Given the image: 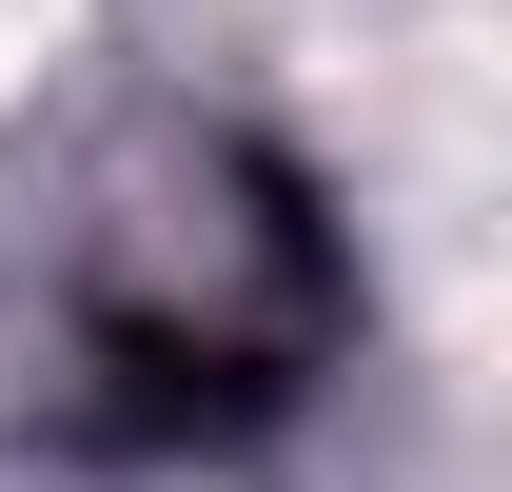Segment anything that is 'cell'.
<instances>
[{"label": "cell", "mask_w": 512, "mask_h": 492, "mask_svg": "<svg viewBox=\"0 0 512 492\" xmlns=\"http://www.w3.org/2000/svg\"><path fill=\"white\" fill-rule=\"evenodd\" d=\"M79 355L138 374L119 433H197V414L296 394V355H316V217H296V178L217 158V217H119Z\"/></svg>", "instance_id": "1"}]
</instances>
